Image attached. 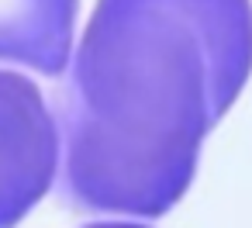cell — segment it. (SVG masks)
<instances>
[{
	"label": "cell",
	"mask_w": 252,
	"mask_h": 228,
	"mask_svg": "<svg viewBox=\"0 0 252 228\" xmlns=\"http://www.w3.org/2000/svg\"><path fill=\"white\" fill-rule=\"evenodd\" d=\"M249 76V0H97L59 97L63 197L90 214H166Z\"/></svg>",
	"instance_id": "obj_1"
},
{
	"label": "cell",
	"mask_w": 252,
	"mask_h": 228,
	"mask_svg": "<svg viewBox=\"0 0 252 228\" xmlns=\"http://www.w3.org/2000/svg\"><path fill=\"white\" fill-rule=\"evenodd\" d=\"M59 156V125L42 90L0 69V228H14L52 190Z\"/></svg>",
	"instance_id": "obj_2"
},
{
	"label": "cell",
	"mask_w": 252,
	"mask_h": 228,
	"mask_svg": "<svg viewBox=\"0 0 252 228\" xmlns=\"http://www.w3.org/2000/svg\"><path fill=\"white\" fill-rule=\"evenodd\" d=\"M80 0H0V63L63 76L73 59Z\"/></svg>",
	"instance_id": "obj_3"
},
{
	"label": "cell",
	"mask_w": 252,
	"mask_h": 228,
	"mask_svg": "<svg viewBox=\"0 0 252 228\" xmlns=\"http://www.w3.org/2000/svg\"><path fill=\"white\" fill-rule=\"evenodd\" d=\"M87 228H145V225H131V221H94Z\"/></svg>",
	"instance_id": "obj_4"
}]
</instances>
